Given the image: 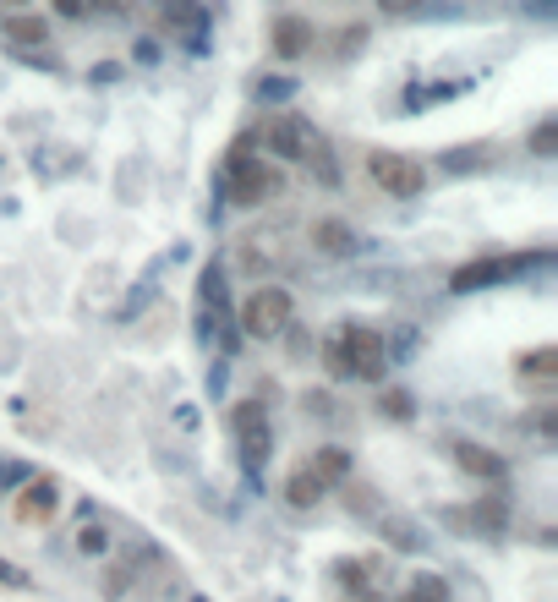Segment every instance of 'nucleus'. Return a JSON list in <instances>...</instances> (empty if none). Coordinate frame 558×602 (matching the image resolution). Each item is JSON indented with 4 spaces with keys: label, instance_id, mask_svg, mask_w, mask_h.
<instances>
[{
    "label": "nucleus",
    "instance_id": "obj_10",
    "mask_svg": "<svg viewBox=\"0 0 558 602\" xmlns=\"http://www.w3.org/2000/svg\"><path fill=\"white\" fill-rule=\"evenodd\" d=\"M307 44H312V28L301 17H279L274 22V55L296 61V55H307Z\"/></svg>",
    "mask_w": 558,
    "mask_h": 602
},
{
    "label": "nucleus",
    "instance_id": "obj_3",
    "mask_svg": "<svg viewBox=\"0 0 558 602\" xmlns=\"http://www.w3.org/2000/svg\"><path fill=\"white\" fill-rule=\"evenodd\" d=\"M318 143H323V137L312 132L307 121H296V115H279V121L269 126V148H274L279 159H296V165H307Z\"/></svg>",
    "mask_w": 558,
    "mask_h": 602
},
{
    "label": "nucleus",
    "instance_id": "obj_14",
    "mask_svg": "<svg viewBox=\"0 0 558 602\" xmlns=\"http://www.w3.org/2000/svg\"><path fill=\"white\" fill-rule=\"evenodd\" d=\"M50 39V28H44L39 17H11L6 22V44H22V50H33V44Z\"/></svg>",
    "mask_w": 558,
    "mask_h": 602
},
{
    "label": "nucleus",
    "instance_id": "obj_1",
    "mask_svg": "<svg viewBox=\"0 0 558 602\" xmlns=\"http://www.w3.org/2000/svg\"><path fill=\"white\" fill-rule=\"evenodd\" d=\"M290 318H296V301H290L285 285H258V291L241 301V329L252 340H279L290 329Z\"/></svg>",
    "mask_w": 558,
    "mask_h": 602
},
{
    "label": "nucleus",
    "instance_id": "obj_24",
    "mask_svg": "<svg viewBox=\"0 0 558 602\" xmlns=\"http://www.w3.org/2000/svg\"><path fill=\"white\" fill-rule=\"evenodd\" d=\"M99 6H104V11H121V6H126V0H99Z\"/></svg>",
    "mask_w": 558,
    "mask_h": 602
},
{
    "label": "nucleus",
    "instance_id": "obj_17",
    "mask_svg": "<svg viewBox=\"0 0 558 602\" xmlns=\"http://www.w3.org/2000/svg\"><path fill=\"white\" fill-rule=\"evenodd\" d=\"M405 602H449V592H444V581H433V575H422V581L405 592Z\"/></svg>",
    "mask_w": 558,
    "mask_h": 602
},
{
    "label": "nucleus",
    "instance_id": "obj_16",
    "mask_svg": "<svg viewBox=\"0 0 558 602\" xmlns=\"http://www.w3.org/2000/svg\"><path fill=\"white\" fill-rule=\"evenodd\" d=\"M323 367H329L334 378H356V362H351V351H345L340 340H329V345H323Z\"/></svg>",
    "mask_w": 558,
    "mask_h": 602
},
{
    "label": "nucleus",
    "instance_id": "obj_20",
    "mask_svg": "<svg viewBox=\"0 0 558 602\" xmlns=\"http://www.w3.org/2000/svg\"><path fill=\"white\" fill-rule=\"evenodd\" d=\"M318 477H323V482L345 477V455H340V449H323V455H318Z\"/></svg>",
    "mask_w": 558,
    "mask_h": 602
},
{
    "label": "nucleus",
    "instance_id": "obj_21",
    "mask_svg": "<svg viewBox=\"0 0 558 602\" xmlns=\"http://www.w3.org/2000/svg\"><path fill=\"white\" fill-rule=\"evenodd\" d=\"M77 542H83V553H104V526H83Z\"/></svg>",
    "mask_w": 558,
    "mask_h": 602
},
{
    "label": "nucleus",
    "instance_id": "obj_22",
    "mask_svg": "<svg viewBox=\"0 0 558 602\" xmlns=\"http://www.w3.org/2000/svg\"><path fill=\"white\" fill-rule=\"evenodd\" d=\"M55 11H61V17H83L88 0H55Z\"/></svg>",
    "mask_w": 558,
    "mask_h": 602
},
{
    "label": "nucleus",
    "instance_id": "obj_25",
    "mask_svg": "<svg viewBox=\"0 0 558 602\" xmlns=\"http://www.w3.org/2000/svg\"><path fill=\"white\" fill-rule=\"evenodd\" d=\"M0 6H28V0H0Z\"/></svg>",
    "mask_w": 558,
    "mask_h": 602
},
{
    "label": "nucleus",
    "instance_id": "obj_13",
    "mask_svg": "<svg viewBox=\"0 0 558 602\" xmlns=\"http://www.w3.org/2000/svg\"><path fill=\"white\" fill-rule=\"evenodd\" d=\"M515 367H520V378H537V384H548V378H558V351H553V345H537V351H526Z\"/></svg>",
    "mask_w": 558,
    "mask_h": 602
},
{
    "label": "nucleus",
    "instance_id": "obj_6",
    "mask_svg": "<svg viewBox=\"0 0 558 602\" xmlns=\"http://www.w3.org/2000/svg\"><path fill=\"white\" fill-rule=\"evenodd\" d=\"M340 345L351 351L356 378H383V340H378V334H367V329H345V334H340Z\"/></svg>",
    "mask_w": 558,
    "mask_h": 602
},
{
    "label": "nucleus",
    "instance_id": "obj_4",
    "mask_svg": "<svg viewBox=\"0 0 558 602\" xmlns=\"http://www.w3.org/2000/svg\"><path fill=\"white\" fill-rule=\"evenodd\" d=\"M225 192H230V203H241V208L263 203L274 192V170H263L258 159H236V165H230V187Z\"/></svg>",
    "mask_w": 558,
    "mask_h": 602
},
{
    "label": "nucleus",
    "instance_id": "obj_18",
    "mask_svg": "<svg viewBox=\"0 0 558 602\" xmlns=\"http://www.w3.org/2000/svg\"><path fill=\"white\" fill-rule=\"evenodd\" d=\"M378 405H383V411L394 416V422H411V411H416V405H411V395H405V389H389V395H383Z\"/></svg>",
    "mask_w": 558,
    "mask_h": 602
},
{
    "label": "nucleus",
    "instance_id": "obj_11",
    "mask_svg": "<svg viewBox=\"0 0 558 602\" xmlns=\"http://www.w3.org/2000/svg\"><path fill=\"white\" fill-rule=\"evenodd\" d=\"M312 241H318V252H329V258H345V252H356V236L345 219H318L312 225Z\"/></svg>",
    "mask_w": 558,
    "mask_h": 602
},
{
    "label": "nucleus",
    "instance_id": "obj_8",
    "mask_svg": "<svg viewBox=\"0 0 558 602\" xmlns=\"http://www.w3.org/2000/svg\"><path fill=\"white\" fill-rule=\"evenodd\" d=\"M455 460H460V471H471V477H482V482H504V477H509L504 455L471 444V438H455Z\"/></svg>",
    "mask_w": 558,
    "mask_h": 602
},
{
    "label": "nucleus",
    "instance_id": "obj_23",
    "mask_svg": "<svg viewBox=\"0 0 558 602\" xmlns=\"http://www.w3.org/2000/svg\"><path fill=\"white\" fill-rule=\"evenodd\" d=\"M378 6H383V11H394V17H405V11H416L422 0H378Z\"/></svg>",
    "mask_w": 558,
    "mask_h": 602
},
{
    "label": "nucleus",
    "instance_id": "obj_2",
    "mask_svg": "<svg viewBox=\"0 0 558 602\" xmlns=\"http://www.w3.org/2000/svg\"><path fill=\"white\" fill-rule=\"evenodd\" d=\"M367 170H372V181H378L389 198H416V192L427 187V165H422V159L394 154V148H378V154L367 159Z\"/></svg>",
    "mask_w": 558,
    "mask_h": 602
},
{
    "label": "nucleus",
    "instance_id": "obj_5",
    "mask_svg": "<svg viewBox=\"0 0 558 602\" xmlns=\"http://www.w3.org/2000/svg\"><path fill=\"white\" fill-rule=\"evenodd\" d=\"M236 427H241V460L258 471L263 460H269V422H263V405H241Z\"/></svg>",
    "mask_w": 558,
    "mask_h": 602
},
{
    "label": "nucleus",
    "instance_id": "obj_15",
    "mask_svg": "<svg viewBox=\"0 0 558 602\" xmlns=\"http://www.w3.org/2000/svg\"><path fill=\"white\" fill-rule=\"evenodd\" d=\"M22 515H50V509H55V488H50V482H33V493H22Z\"/></svg>",
    "mask_w": 558,
    "mask_h": 602
},
{
    "label": "nucleus",
    "instance_id": "obj_12",
    "mask_svg": "<svg viewBox=\"0 0 558 602\" xmlns=\"http://www.w3.org/2000/svg\"><path fill=\"white\" fill-rule=\"evenodd\" d=\"M323 493H329V482L318 477V471H290V482H285V499L296 504V509H312L323 499Z\"/></svg>",
    "mask_w": 558,
    "mask_h": 602
},
{
    "label": "nucleus",
    "instance_id": "obj_9",
    "mask_svg": "<svg viewBox=\"0 0 558 602\" xmlns=\"http://www.w3.org/2000/svg\"><path fill=\"white\" fill-rule=\"evenodd\" d=\"M165 28L181 33L192 50H203V44H208V11L197 6V0H176V6L165 11Z\"/></svg>",
    "mask_w": 558,
    "mask_h": 602
},
{
    "label": "nucleus",
    "instance_id": "obj_7",
    "mask_svg": "<svg viewBox=\"0 0 558 602\" xmlns=\"http://www.w3.org/2000/svg\"><path fill=\"white\" fill-rule=\"evenodd\" d=\"M520 274V258H487V263H465L455 274V291H482V285H504Z\"/></svg>",
    "mask_w": 558,
    "mask_h": 602
},
{
    "label": "nucleus",
    "instance_id": "obj_19",
    "mask_svg": "<svg viewBox=\"0 0 558 602\" xmlns=\"http://www.w3.org/2000/svg\"><path fill=\"white\" fill-rule=\"evenodd\" d=\"M531 148H537V154H553V148H558V121H537V132H531Z\"/></svg>",
    "mask_w": 558,
    "mask_h": 602
}]
</instances>
